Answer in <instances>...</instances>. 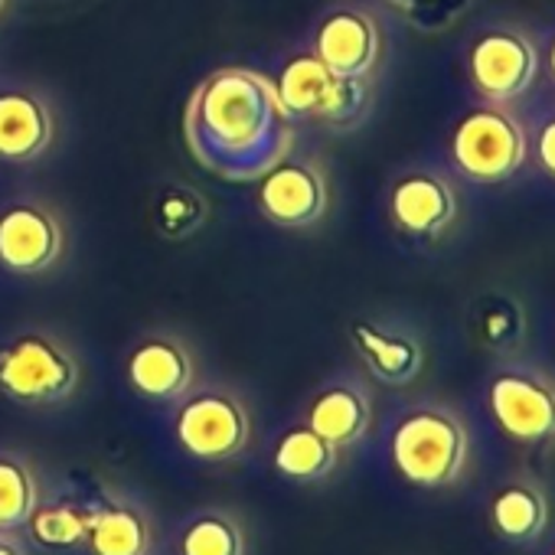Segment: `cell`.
<instances>
[{"mask_svg": "<svg viewBox=\"0 0 555 555\" xmlns=\"http://www.w3.org/2000/svg\"><path fill=\"white\" fill-rule=\"evenodd\" d=\"M392 464L412 487H448L467 464V431L444 409H415L392 431Z\"/></svg>", "mask_w": 555, "mask_h": 555, "instance_id": "cell-3", "label": "cell"}, {"mask_svg": "<svg viewBox=\"0 0 555 555\" xmlns=\"http://www.w3.org/2000/svg\"><path fill=\"white\" fill-rule=\"evenodd\" d=\"M258 206L264 219L285 229H308L321 222L331 206L324 167L318 160L285 154L258 177Z\"/></svg>", "mask_w": 555, "mask_h": 555, "instance_id": "cell-7", "label": "cell"}, {"mask_svg": "<svg viewBox=\"0 0 555 555\" xmlns=\"http://www.w3.org/2000/svg\"><path fill=\"white\" fill-rule=\"evenodd\" d=\"M490 522L509 542L535 539L548 522L545 493L532 483H506L490 503Z\"/></svg>", "mask_w": 555, "mask_h": 555, "instance_id": "cell-17", "label": "cell"}, {"mask_svg": "<svg viewBox=\"0 0 555 555\" xmlns=\"http://www.w3.org/2000/svg\"><path fill=\"white\" fill-rule=\"evenodd\" d=\"M274 95L292 121H321L331 128H353L366 115V79L337 76L318 53H301L285 63L274 79Z\"/></svg>", "mask_w": 555, "mask_h": 555, "instance_id": "cell-2", "label": "cell"}, {"mask_svg": "<svg viewBox=\"0 0 555 555\" xmlns=\"http://www.w3.org/2000/svg\"><path fill=\"white\" fill-rule=\"evenodd\" d=\"M66 229L43 199H17L0 209V264L14 274H43L63 261Z\"/></svg>", "mask_w": 555, "mask_h": 555, "instance_id": "cell-8", "label": "cell"}, {"mask_svg": "<svg viewBox=\"0 0 555 555\" xmlns=\"http://www.w3.org/2000/svg\"><path fill=\"white\" fill-rule=\"evenodd\" d=\"M474 89L490 102H506L522 95L535 76V50L522 34L493 30L483 34L467 60Z\"/></svg>", "mask_w": 555, "mask_h": 555, "instance_id": "cell-10", "label": "cell"}, {"mask_svg": "<svg viewBox=\"0 0 555 555\" xmlns=\"http://www.w3.org/2000/svg\"><path fill=\"white\" fill-rule=\"evenodd\" d=\"M186 141L196 160L225 177H261L292 147V118L274 82L255 69H216L186 105Z\"/></svg>", "mask_w": 555, "mask_h": 555, "instance_id": "cell-1", "label": "cell"}, {"mask_svg": "<svg viewBox=\"0 0 555 555\" xmlns=\"http://www.w3.org/2000/svg\"><path fill=\"white\" fill-rule=\"evenodd\" d=\"M242 529L222 513L193 519L180 539V555H242Z\"/></svg>", "mask_w": 555, "mask_h": 555, "instance_id": "cell-22", "label": "cell"}, {"mask_svg": "<svg viewBox=\"0 0 555 555\" xmlns=\"http://www.w3.org/2000/svg\"><path fill=\"white\" fill-rule=\"evenodd\" d=\"M203 219H206V199L196 190L173 186L157 203V229L173 242L193 235L203 225Z\"/></svg>", "mask_w": 555, "mask_h": 555, "instance_id": "cell-23", "label": "cell"}, {"mask_svg": "<svg viewBox=\"0 0 555 555\" xmlns=\"http://www.w3.org/2000/svg\"><path fill=\"white\" fill-rule=\"evenodd\" d=\"M548 66H552V76H555V43H552V53H548Z\"/></svg>", "mask_w": 555, "mask_h": 555, "instance_id": "cell-27", "label": "cell"}, {"mask_svg": "<svg viewBox=\"0 0 555 555\" xmlns=\"http://www.w3.org/2000/svg\"><path fill=\"white\" fill-rule=\"evenodd\" d=\"M177 441L199 461H229L245 451L251 418L238 396L206 389L190 396L177 412Z\"/></svg>", "mask_w": 555, "mask_h": 555, "instance_id": "cell-6", "label": "cell"}, {"mask_svg": "<svg viewBox=\"0 0 555 555\" xmlns=\"http://www.w3.org/2000/svg\"><path fill=\"white\" fill-rule=\"evenodd\" d=\"M350 340H353L357 353L363 357V363L370 366V373L386 386L412 383L425 363L422 344L415 337L379 327L373 321H357L350 327Z\"/></svg>", "mask_w": 555, "mask_h": 555, "instance_id": "cell-15", "label": "cell"}, {"mask_svg": "<svg viewBox=\"0 0 555 555\" xmlns=\"http://www.w3.org/2000/svg\"><path fill=\"white\" fill-rule=\"evenodd\" d=\"M370 422H373L370 396L353 383H337L324 389L311 402V415H308V425L321 438H327L337 451L357 444L370 431Z\"/></svg>", "mask_w": 555, "mask_h": 555, "instance_id": "cell-16", "label": "cell"}, {"mask_svg": "<svg viewBox=\"0 0 555 555\" xmlns=\"http://www.w3.org/2000/svg\"><path fill=\"white\" fill-rule=\"evenodd\" d=\"M0 555H24L17 545H11V542H0Z\"/></svg>", "mask_w": 555, "mask_h": 555, "instance_id": "cell-26", "label": "cell"}, {"mask_svg": "<svg viewBox=\"0 0 555 555\" xmlns=\"http://www.w3.org/2000/svg\"><path fill=\"white\" fill-rule=\"evenodd\" d=\"M389 212L402 232L431 238L454 219L457 199H454V190L438 173L418 170V173H405L402 180H396L389 193Z\"/></svg>", "mask_w": 555, "mask_h": 555, "instance_id": "cell-14", "label": "cell"}, {"mask_svg": "<svg viewBox=\"0 0 555 555\" xmlns=\"http://www.w3.org/2000/svg\"><path fill=\"white\" fill-rule=\"evenodd\" d=\"M337 464V448L311 425L292 428L274 444V467L292 480H318Z\"/></svg>", "mask_w": 555, "mask_h": 555, "instance_id": "cell-18", "label": "cell"}, {"mask_svg": "<svg viewBox=\"0 0 555 555\" xmlns=\"http://www.w3.org/2000/svg\"><path fill=\"white\" fill-rule=\"evenodd\" d=\"M40 490L27 461L0 454V529H17L30 522Z\"/></svg>", "mask_w": 555, "mask_h": 555, "instance_id": "cell-20", "label": "cell"}, {"mask_svg": "<svg viewBox=\"0 0 555 555\" xmlns=\"http://www.w3.org/2000/svg\"><path fill=\"white\" fill-rule=\"evenodd\" d=\"M539 160H542V167L555 177V118L542 128V134H539Z\"/></svg>", "mask_w": 555, "mask_h": 555, "instance_id": "cell-25", "label": "cell"}, {"mask_svg": "<svg viewBox=\"0 0 555 555\" xmlns=\"http://www.w3.org/2000/svg\"><path fill=\"white\" fill-rule=\"evenodd\" d=\"M95 555H147L151 526L131 506H108L92 516L89 539Z\"/></svg>", "mask_w": 555, "mask_h": 555, "instance_id": "cell-19", "label": "cell"}, {"mask_svg": "<svg viewBox=\"0 0 555 555\" xmlns=\"http://www.w3.org/2000/svg\"><path fill=\"white\" fill-rule=\"evenodd\" d=\"M314 53L337 73L366 79L383 53V37L376 21L360 8L331 11L314 37Z\"/></svg>", "mask_w": 555, "mask_h": 555, "instance_id": "cell-12", "label": "cell"}, {"mask_svg": "<svg viewBox=\"0 0 555 555\" xmlns=\"http://www.w3.org/2000/svg\"><path fill=\"white\" fill-rule=\"evenodd\" d=\"M53 138H56V115L43 92L37 89L0 92V160L34 164L50 151Z\"/></svg>", "mask_w": 555, "mask_h": 555, "instance_id": "cell-13", "label": "cell"}, {"mask_svg": "<svg viewBox=\"0 0 555 555\" xmlns=\"http://www.w3.org/2000/svg\"><path fill=\"white\" fill-rule=\"evenodd\" d=\"M92 516L95 509H86V506H37L34 516H30V529H34V539L40 545H50V548H69V545H79L89 539V529H92Z\"/></svg>", "mask_w": 555, "mask_h": 555, "instance_id": "cell-21", "label": "cell"}, {"mask_svg": "<svg viewBox=\"0 0 555 555\" xmlns=\"http://www.w3.org/2000/svg\"><path fill=\"white\" fill-rule=\"evenodd\" d=\"M193 353L177 334H151L128 357V383L144 399L173 402L193 389Z\"/></svg>", "mask_w": 555, "mask_h": 555, "instance_id": "cell-11", "label": "cell"}, {"mask_svg": "<svg viewBox=\"0 0 555 555\" xmlns=\"http://www.w3.org/2000/svg\"><path fill=\"white\" fill-rule=\"evenodd\" d=\"M451 154L461 173L477 183H500L526 160V134L519 121L500 108L470 112L451 138Z\"/></svg>", "mask_w": 555, "mask_h": 555, "instance_id": "cell-5", "label": "cell"}, {"mask_svg": "<svg viewBox=\"0 0 555 555\" xmlns=\"http://www.w3.org/2000/svg\"><path fill=\"white\" fill-rule=\"evenodd\" d=\"M82 383L76 353L47 331H27L0 347V392L21 405H60Z\"/></svg>", "mask_w": 555, "mask_h": 555, "instance_id": "cell-4", "label": "cell"}, {"mask_svg": "<svg viewBox=\"0 0 555 555\" xmlns=\"http://www.w3.org/2000/svg\"><path fill=\"white\" fill-rule=\"evenodd\" d=\"M490 412L496 425L522 444L555 438V386L532 373H500L490 383Z\"/></svg>", "mask_w": 555, "mask_h": 555, "instance_id": "cell-9", "label": "cell"}, {"mask_svg": "<svg viewBox=\"0 0 555 555\" xmlns=\"http://www.w3.org/2000/svg\"><path fill=\"white\" fill-rule=\"evenodd\" d=\"M392 11H399L415 30L441 34L464 17L470 0H386Z\"/></svg>", "mask_w": 555, "mask_h": 555, "instance_id": "cell-24", "label": "cell"}, {"mask_svg": "<svg viewBox=\"0 0 555 555\" xmlns=\"http://www.w3.org/2000/svg\"><path fill=\"white\" fill-rule=\"evenodd\" d=\"M8 8V0H0V11H4Z\"/></svg>", "mask_w": 555, "mask_h": 555, "instance_id": "cell-28", "label": "cell"}]
</instances>
